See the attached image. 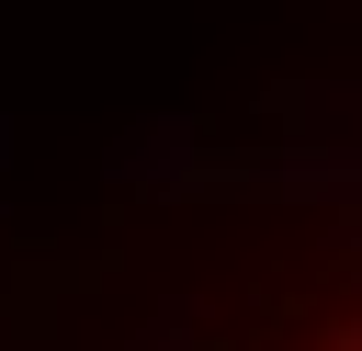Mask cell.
<instances>
[{
	"mask_svg": "<svg viewBox=\"0 0 362 351\" xmlns=\"http://www.w3.org/2000/svg\"><path fill=\"white\" fill-rule=\"evenodd\" d=\"M249 351H362V272L328 283V294H305V306H283Z\"/></svg>",
	"mask_w": 362,
	"mask_h": 351,
	"instance_id": "obj_1",
	"label": "cell"
}]
</instances>
